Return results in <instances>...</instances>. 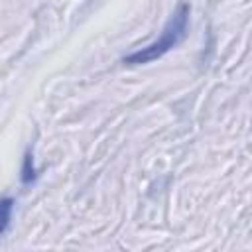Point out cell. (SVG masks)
Here are the masks:
<instances>
[{"label":"cell","instance_id":"obj_1","mask_svg":"<svg viewBox=\"0 0 252 252\" xmlns=\"http://www.w3.org/2000/svg\"><path fill=\"white\" fill-rule=\"evenodd\" d=\"M187 26H189V4L181 2L173 14L169 16L167 24L163 26L161 30V35L152 41L150 45L138 49V51H132L124 57V63H130V65H140V63H148V61H154L161 55H165L169 49H173L175 45H179L185 35H187Z\"/></svg>","mask_w":252,"mask_h":252},{"label":"cell","instance_id":"obj_2","mask_svg":"<svg viewBox=\"0 0 252 252\" xmlns=\"http://www.w3.org/2000/svg\"><path fill=\"white\" fill-rule=\"evenodd\" d=\"M12 211H14V201L10 197H2L0 199V236L4 234V230L10 224L12 219Z\"/></svg>","mask_w":252,"mask_h":252}]
</instances>
